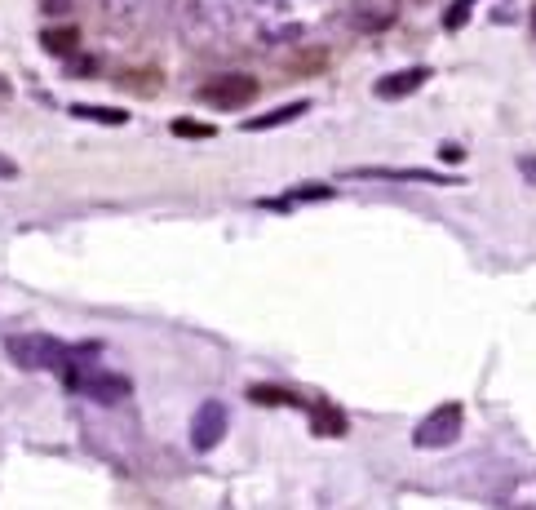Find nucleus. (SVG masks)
<instances>
[{"mask_svg":"<svg viewBox=\"0 0 536 510\" xmlns=\"http://www.w3.org/2000/svg\"><path fill=\"white\" fill-rule=\"evenodd\" d=\"M337 191L328 187V182H315V187H293L288 191V200H333Z\"/></svg>","mask_w":536,"mask_h":510,"instance_id":"nucleus-15","label":"nucleus"},{"mask_svg":"<svg viewBox=\"0 0 536 510\" xmlns=\"http://www.w3.org/2000/svg\"><path fill=\"white\" fill-rule=\"evenodd\" d=\"M129 89H138V94H160V71H129V76H120Z\"/></svg>","mask_w":536,"mask_h":510,"instance_id":"nucleus-12","label":"nucleus"},{"mask_svg":"<svg viewBox=\"0 0 536 510\" xmlns=\"http://www.w3.org/2000/svg\"><path fill=\"white\" fill-rule=\"evenodd\" d=\"M249 400L253 404H266V408H311V404H306L302 400V395H293V391H284V386H262V382H257V386H249Z\"/></svg>","mask_w":536,"mask_h":510,"instance_id":"nucleus-9","label":"nucleus"},{"mask_svg":"<svg viewBox=\"0 0 536 510\" xmlns=\"http://www.w3.org/2000/svg\"><path fill=\"white\" fill-rule=\"evenodd\" d=\"M71 116L80 120H98V125H129V111H111V107H89V102H76Z\"/></svg>","mask_w":536,"mask_h":510,"instance_id":"nucleus-11","label":"nucleus"},{"mask_svg":"<svg viewBox=\"0 0 536 510\" xmlns=\"http://www.w3.org/2000/svg\"><path fill=\"white\" fill-rule=\"evenodd\" d=\"M426 80H430V67H404V71H395V76L377 80L373 94H377V98H386V102H395V98L417 94V89L426 85Z\"/></svg>","mask_w":536,"mask_h":510,"instance_id":"nucleus-6","label":"nucleus"},{"mask_svg":"<svg viewBox=\"0 0 536 510\" xmlns=\"http://www.w3.org/2000/svg\"><path fill=\"white\" fill-rule=\"evenodd\" d=\"M306 111H311V102L297 98V102H284V107L266 111V116H249V120H244V129H249V134H262V129H280V125H288V120L306 116Z\"/></svg>","mask_w":536,"mask_h":510,"instance_id":"nucleus-8","label":"nucleus"},{"mask_svg":"<svg viewBox=\"0 0 536 510\" xmlns=\"http://www.w3.org/2000/svg\"><path fill=\"white\" fill-rule=\"evenodd\" d=\"M519 169H523V178H528L532 187H536V156H523V160H519Z\"/></svg>","mask_w":536,"mask_h":510,"instance_id":"nucleus-19","label":"nucleus"},{"mask_svg":"<svg viewBox=\"0 0 536 510\" xmlns=\"http://www.w3.org/2000/svg\"><path fill=\"white\" fill-rule=\"evenodd\" d=\"M350 23H355L359 32H364V27L373 32V27H386L390 23V14H364V9H355V14H350Z\"/></svg>","mask_w":536,"mask_h":510,"instance_id":"nucleus-16","label":"nucleus"},{"mask_svg":"<svg viewBox=\"0 0 536 510\" xmlns=\"http://www.w3.org/2000/svg\"><path fill=\"white\" fill-rule=\"evenodd\" d=\"M461 426H466V408L457 400L452 404H439L430 417H421V426L412 431V444L426 448V453H435V448H448L461 440Z\"/></svg>","mask_w":536,"mask_h":510,"instance_id":"nucleus-2","label":"nucleus"},{"mask_svg":"<svg viewBox=\"0 0 536 510\" xmlns=\"http://www.w3.org/2000/svg\"><path fill=\"white\" fill-rule=\"evenodd\" d=\"M311 431L324 435V440H342V435L350 431V422H346V413H342L337 404L315 400V404H311Z\"/></svg>","mask_w":536,"mask_h":510,"instance_id":"nucleus-7","label":"nucleus"},{"mask_svg":"<svg viewBox=\"0 0 536 510\" xmlns=\"http://www.w3.org/2000/svg\"><path fill=\"white\" fill-rule=\"evenodd\" d=\"M9 360L18 369H54L63 373V364L71 360V346H63L58 338H45V333H18V338L5 342Z\"/></svg>","mask_w":536,"mask_h":510,"instance_id":"nucleus-1","label":"nucleus"},{"mask_svg":"<svg viewBox=\"0 0 536 510\" xmlns=\"http://www.w3.org/2000/svg\"><path fill=\"white\" fill-rule=\"evenodd\" d=\"M169 129L178 138H213V125H204V120H187V116H178Z\"/></svg>","mask_w":536,"mask_h":510,"instance_id":"nucleus-14","label":"nucleus"},{"mask_svg":"<svg viewBox=\"0 0 536 510\" xmlns=\"http://www.w3.org/2000/svg\"><path fill=\"white\" fill-rule=\"evenodd\" d=\"M76 40H80L76 27H54V32H45V36H40V45H45V54L67 58L71 49H76Z\"/></svg>","mask_w":536,"mask_h":510,"instance_id":"nucleus-10","label":"nucleus"},{"mask_svg":"<svg viewBox=\"0 0 536 510\" xmlns=\"http://www.w3.org/2000/svg\"><path fill=\"white\" fill-rule=\"evenodd\" d=\"M439 156L448 160V165H461V160H466V147H457V142H448V147H439Z\"/></svg>","mask_w":536,"mask_h":510,"instance_id":"nucleus-17","label":"nucleus"},{"mask_svg":"<svg viewBox=\"0 0 536 510\" xmlns=\"http://www.w3.org/2000/svg\"><path fill=\"white\" fill-rule=\"evenodd\" d=\"M226 426H231V413H226L222 400H204L191 417V448L195 453H213L226 440Z\"/></svg>","mask_w":536,"mask_h":510,"instance_id":"nucleus-4","label":"nucleus"},{"mask_svg":"<svg viewBox=\"0 0 536 510\" xmlns=\"http://www.w3.org/2000/svg\"><path fill=\"white\" fill-rule=\"evenodd\" d=\"M0 178H18V165L9 156H0Z\"/></svg>","mask_w":536,"mask_h":510,"instance_id":"nucleus-20","label":"nucleus"},{"mask_svg":"<svg viewBox=\"0 0 536 510\" xmlns=\"http://www.w3.org/2000/svg\"><path fill=\"white\" fill-rule=\"evenodd\" d=\"M40 9H45V14H67L71 0H40Z\"/></svg>","mask_w":536,"mask_h":510,"instance_id":"nucleus-18","label":"nucleus"},{"mask_svg":"<svg viewBox=\"0 0 536 510\" xmlns=\"http://www.w3.org/2000/svg\"><path fill=\"white\" fill-rule=\"evenodd\" d=\"M257 98V80L244 76V71H226V76H213L200 85V102L209 107H222V111H235V107H249Z\"/></svg>","mask_w":536,"mask_h":510,"instance_id":"nucleus-3","label":"nucleus"},{"mask_svg":"<svg viewBox=\"0 0 536 510\" xmlns=\"http://www.w3.org/2000/svg\"><path fill=\"white\" fill-rule=\"evenodd\" d=\"M474 5H479V0H452V9L443 14V27H448V32H461V27H466V18L474 14Z\"/></svg>","mask_w":536,"mask_h":510,"instance_id":"nucleus-13","label":"nucleus"},{"mask_svg":"<svg viewBox=\"0 0 536 510\" xmlns=\"http://www.w3.org/2000/svg\"><path fill=\"white\" fill-rule=\"evenodd\" d=\"M532 27H536V5H532Z\"/></svg>","mask_w":536,"mask_h":510,"instance_id":"nucleus-21","label":"nucleus"},{"mask_svg":"<svg viewBox=\"0 0 536 510\" xmlns=\"http://www.w3.org/2000/svg\"><path fill=\"white\" fill-rule=\"evenodd\" d=\"M350 178H386V182H430V187H461V178L439 169H390V165H373V169H350Z\"/></svg>","mask_w":536,"mask_h":510,"instance_id":"nucleus-5","label":"nucleus"}]
</instances>
